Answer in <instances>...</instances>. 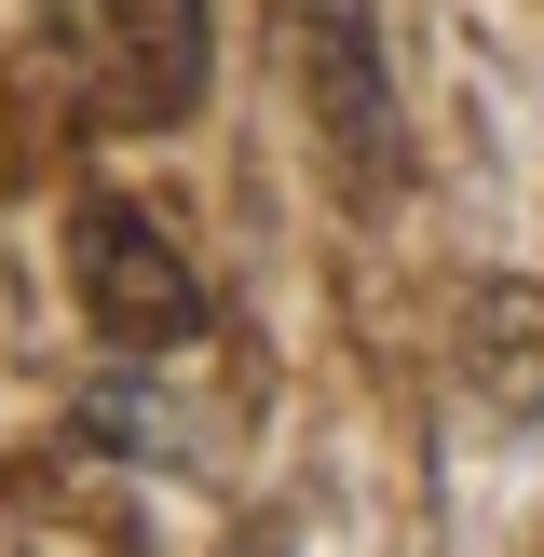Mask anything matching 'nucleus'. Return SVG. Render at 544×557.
Returning a JSON list of instances; mask_svg holds the SVG:
<instances>
[{
    "label": "nucleus",
    "mask_w": 544,
    "mask_h": 557,
    "mask_svg": "<svg viewBox=\"0 0 544 557\" xmlns=\"http://www.w3.org/2000/svg\"><path fill=\"white\" fill-rule=\"evenodd\" d=\"M41 41H54V82H69L82 123L109 136H163L205 109V0H41Z\"/></svg>",
    "instance_id": "f257e3e1"
},
{
    "label": "nucleus",
    "mask_w": 544,
    "mask_h": 557,
    "mask_svg": "<svg viewBox=\"0 0 544 557\" xmlns=\"http://www.w3.org/2000/svg\"><path fill=\"white\" fill-rule=\"evenodd\" d=\"M462 395L490 422H544V286L531 272H490L462 299Z\"/></svg>",
    "instance_id": "20e7f679"
},
{
    "label": "nucleus",
    "mask_w": 544,
    "mask_h": 557,
    "mask_svg": "<svg viewBox=\"0 0 544 557\" xmlns=\"http://www.w3.org/2000/svg\"><path fill=\"white\" fill-rule=\"evenodd\" d=\"M286 27V69H299V109H313V150L354 205L408 177V123H395V82H381V14L368 0H272Z\"/></svg>",
    "instance_id": "f03ea898"
},
{
    "label": "nucleus",
    "mask_w": 544,
    "mask_h": 557,
    "mask_svg": "<svg viewBox=\"0 0 544 557\" xmlns=\"http://www.w3.org/2000/svg\"><path fill=\"white\" fill-rule=\"evenodd\" d=\"M69 245H82V313H96V341L109 354H190L205 341V272L177 259V232H163L150 205H123V190H96V205L69 218Z\"/></svg>",
    "instance_id": "7ed1b4c3"
}]
</instances>
